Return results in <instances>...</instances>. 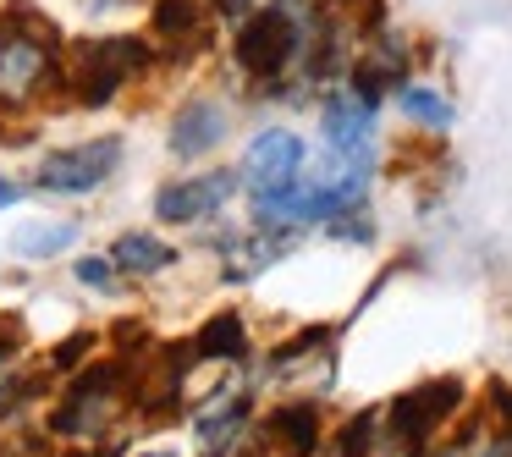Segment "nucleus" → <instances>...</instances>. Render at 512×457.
<instances>
[{"label":"nucleus","instance_id":"a211bd4d","mask_svg":"<svg viewBox=\"0 0 512 457\" xmlns=\"http://www.w3.org/2000/svg\"><path fill=\"white\" fill-rule=\"evenodd\" d=\"M83 347H94V342H89V336H83V331H78V336H67V342L56 347V369H72V364H78V358H83Z\"/></svg>","mask_w":512,"mask_h":457},{"label":"nucleus","instance_id":"9b49d317","mask_svg":"<svg viewBox=\"0 0 512 457\" xmlns=\"http://www.w3.org/2000/svg\"><path fill=\"white\" fill-rule=\"evenodd\" d=\"M111 259H116L122 270H133V276H155V270L177 265L171 243H160V237H149V232H127V237H116Z\"/></svg>","mask_w":512,"mask_h":457},{"label":"nucleus","instance_id":"4468645a","mask_svg":"<svg viewBox=\"0 0 512 457\" xmlns=\"http://www.w3.org/2000/svg\"><path fill=\"white\" fill-rule=\"evenodd\" d=\"M380 419L386 413H375V408H364V413H353V419L342 424V435H336V457H375V441H380Z\"/></svg>","mask_w":512,"mask_h":457},{"label":"nucleus","instance_id":"aec40b11","mask_svg":"<svg viewBox=\"0 0 512 457\" xmlns=\"http://www.w3.org/2000/svg\"><path fill=\"white\" fill-rule=\"evenodd\" d=\"M17 342H23V320H12V331L0 336V364H6V358L17 353Z\"/></svg>","mask_w":512,"mask_h":457},{"label":"nucleus","instance_id":"9d476101","mask_svg":"<svg viewBox=\"0 0 512 457\" xmlns=\"http://www.w3.org/2000/svg\"><path fill=\"white\" fill-rule=\"evenodd\" d=\"M397 111L408 116V122L430 127V133H446V127L457 122L452 100H446L441 89H424V83H402V89H397Z\"/></svg>","mask_w":512,"mask_h":457},{"label":"nucleus","instance_id":"f3484780","mask_svg":"<svg viewBox=\"0 0 512 457\" xmlns=\"http://www.w3.org/2000/svg\"><path fill=\"white\" fill-rule=\"evenodd\" d=\"M490 413L501 419V430H512V386H501V380H490Z\"/></svg>","mask_w":512,"mask_h":457},{"label":"nucleus","instance_id":"1a4fd4ad","mask_svg":"<svg viewBox=\"0 0 512 457\" xmlns=\"http://www.w3.org/2000/svg\"><path fill=\"white\" fill-rule=\"evenodd\" d=\"M193 347H199V358H210V364H243V358H248V331H243V314L221 309L215 320H204V331L193 336Z\"/></svg>","mask_w":512,"mask_h":457},{"label":"nucleus","instance_id":"6ab92c4d","mask_svg":"<svg viewBox=\"0 0 512 457\" xmlns=\"http://www.w3.org/2000/svg\"><path fill=\"white\" fill-rule=\"evenodd\" d=\"M479 457H512V430H496V441H485Z\"/></svg>","mask_w":512,"mask_h":457},{"label":"nucleus","instance_id":"b1692460","mask_svg":"<svg viewBox=\"0 0 512 457\" xmlns=\"http://www.w3.org/2000/svg\"><path fill=\"white\" fill-rule=\"evenodd\" d=\"M144 457H177V452H144Z\"/></svg>","mask_w":512,"mask_h":457},{"label":"nucleus","instance_id":"7ed1b4c3","mask_svg":"<svg viewBox=\"0 0 512 457\" xmlns=\"http://www.w3.org/2000/svg\"><path fill=\"white\" fill-rule=\"evenodd\" d=\"M116 166H122V144H116V138H94V144L45 155V166H39V188L45 193H94Z\"/></svg>","mask_w":512,"mask_h":457},{"label":"nucleus","instance_id":"6e6552de","mask_svg":"<svg viewBox=\"0 0 512 457\" xmlns=\"http://www.w3.org/2000/svg\"><path fill=\"white\" fill-rule=\"evenodd\" d=\"M259 446H281L287 457H314L320 452V408L314 402H281L265 419V441Z\"/></svg>","mask_w":512,"mask_h":457},{"label":"nucleus","instance_id":"20e7f679","mask_svg":"<svg viewBox=\"0 0 512 457\" xmlns=\"http://www.w3.org/2000/svg\"><path fill=\"white\" fill-rule=\"evenodd\" d=\"M298 177H303V138L287 133V127H265L243 155V182L254 193H281Z\"/></svg>","mask_w":512,"mask_h":457},{"label":"nucleus","instance_id":"ddd939ff","mask_svg":"<svg viewBox=\"0 0 512 457\" xmlns=\"http://www.w3.org/2000/svg\"><path fill=\"white\" fill-rule=\"evenodd\" d=\"M72 243H78V226H72V221H28V226H17V232H12V248H17V254H28V259L61 254V248H72Z\"/></svg>","mask_w":512,"mask_h":457},{"label":"nucleus","instance_id":"f8f14e48","mask_svg":"<svg viewBox=\"0 0 512 457\" xmlns=\"http://www.w3.org/2000/svg\"><path fill=\"white\" fill-rule=\"evenodd\" d=\"M155 34L171 39V45H193L204 34V6L199 0H155Z\"/></svg>","mask_w":512,"mask_h":457},{"label":"nucleus","instance_id":"412c9836","mask_svg":"<svg viewBox=\"0 0 512 457\" xmlns=\"http://www.w3.org/2000/svg\"><path fill=\"white\" fill-rule=\"evenodd\" d=\"M419 457H468V446L452 441V446H441V452H419Z\"/></svg>","mask_w":512,"mask_h":457},{"label":"nucleus","instance_id":"2eb2a0df","mask_svg":"<svg viewBox=\"0 0 512 457\" xmlns=\"http://www.w3.org/2000/svg\"><path fill=\"white\" fill-rule=\"evenodd\" d=\"M111 265L116 259H78V281L83 287H94V292H116V276H111Z\"/></svg>","mask_w":512,"mask_h":457},{"label":"nucleus","instance_id":"5701e85b","mask_svg":"<svg viewBox=\"0 0 512 457\" xmlns=\"http://www.w3.org/2000/svg\"><path fill=\"white\" fill-rule=\"evenodd\" d=\"M0 204H17V188H12L6 177H0Z\"/></svg>","mask_w":512,"mask_h":457},{"label":"nucleus","instance_id":"4be33fe9","mask_svg":"<svg viewBox=\"0 0 512 457\" xmlns=\"http://www.w3.org/2000/svg\"><path fill=\"white\" fill-rule=\"evenodd\" d=\"M215 6H221L226 17H243V12H248V0H215Z\"/></svg>","mask_w":512,"mask_h":457},{"label":"nucleus","instance_id":"39448f33","mask_svg":"<svg viewBox=\"0 0 512 457\" xmlns=\"http://www.w3.org/2000/svg\"><path fill=\"white\" fill-rule=\"evenodd\" d=\"M237 182H243V171H204V177H182V182H171V188L155 193V215H160V221H204V215H215L226 199H232Z\"/></svg>","mask_w":512,"mask_h":457},{"label":"nucleus","instance_id":"f03ea898","mask_svg":"<svg viewBox=\"0 0 512 457\" xmlns=\"http://www.w3.org/2000/svg\"><path fill=\"white\" fill-rule=\"evenodd\" d=\"M457 408H463V380H452V375L424 380V386H413V391H402V397H391V408H386L391 435H386V441H397L402 457H419L424 441H430V435L441 430V424L452 419Z\"/></svg>","mask_w":512,"mask_h":457},{"label":"nucleus","instance_id":"f257e3e1","mask_svg":"<svg viewBox=\"0 0 512 457\" xmlns=\"http://www.w3.org/2000/svg\"><path fill=\"white\" fill-rule=\"evenodd\" d=\"M149 67V45L133 34H116V39H94V45H83L78 56H72L67 67V89L78 105H89V111H100V105L116 100V89H122L133 72Z\"/></svg>","mask_w":512,"mask_h":457},{"label":"nucleus","instance_id":"0eeeda50","mask_svg":"<svg viewBox=\"0 0 512 457\" xmlns=\"http://www.w3.org/2000/svg\"><path fill=\"white\" fill-rule=\"evenodd\" d=\"M226 144V111L215 100H193L177 111V122H171V155L177 160H199L210 155V149Z\"/></svg>","mask_w":512,"mask_h":457},{"label":"nucleus","instance_id":"423d86ee","mask_svg":"<svg viewBox=\"0 0 512 457\" xmlns=\"http://www.w3.org/2000/svg\"><path fill=\"white\" fill-rule=\"evenodd\" d=\"M320 133L331 155H364L369 138H375V105L358 100L353 89H336L331 100L320 105Z\"/></svg>","mask_w":512,"mask_h":457},{"label":"nucleus","instance_id":"dca6fc26","mask_svg":"<svg viewBox=\"0 0 512 457\" xmlns=\"http://www.w3.org/2000/svg\"><path fill=\"white\" fill-rule=\"evenodd\" d=\"M331 237H353V243H369V237H375V226H369L364 210H342V215L331 221Z\"/></svg>","mask_w":512,"mask_h":457}]
</instances>
